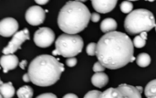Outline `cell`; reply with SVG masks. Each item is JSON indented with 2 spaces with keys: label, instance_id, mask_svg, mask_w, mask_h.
I'll return each mask as SVG.
<instances>
[{
  "label": "cell",
  "instance_id": "18",
  "mask_svg": "<svg viewBox=\"0 0 156 98\" xmlns=\"http://www.w3.org/2000/svg\"><path fill=\"white\" fill-rule=\"evenodd\" d=\"M136 62L140 67L145 68L150 65L151 63V57L147 53H141L136 59Z\"/></svg>",
  "mask_w": 156,
  "mask_h": 98
},
{
  "label": "cell",
  "instance_id": "11",
  "mask_svg": "<svg viewBox=\"0 0 156 98\" xmlns=\"http://www.w3.org/2000/svg\"><path fill=\"white\" fill-rule=\"evenodd\" d=\"M0 63L4 73L6 74L8 71L16 69L19 62H18V58L14 54H4L1 57Z\"/></svg>",
  "mask_w": 156,
  "mask_h": 98
},
{
  "label": "cell",
  "instance_id": "15",
  "mask_svg": "<svg viewBox=\"0 0 156 98\" xmlns=\"http://www.w3.org/2000/svg\"><path fill=\"white\" fill-rule=\"evenodd\" d=\"M117 28V22L113 18H105L101 23V30L104 33L115 31Z\"/></svg>",
  "mask_w": 156,
  "mask_h": 98
},
{
  "label": "cell",
  "instance_id": "9",
  "mask_svg": "<svg viewBox=\"0 0 156 98\" xmlns=\"http://www.w3.org/2000/svg\"><path fill=\"white\" fill-rule=\"evenodd\" d=\"M18 29V23L13 17H5L0 22V35L3 37L14 36Z\"/></svg>",
  "mask_w": 156,
  "mask_h": 98
},
{
  "label": "cell",
  "instance_id": "23",
  "mask_svg": "<svg viewBox=\"0 0 156 98\" xmlns=\"http://www.w3.org/2000/svg\"><path fill=\"white\" fill-rule=\"evenodd\" d=\"M101 95H102V93L101 92H100V91H98V90H93V91H90V92H89V93H87L86 95H85V98H99V97H101Z\"/></svg>",
  "mask_w": 156,
  "mask_h": 98
},
{
  "label": "cell",
  "instance_id": "3",
  "mask_svg": "<svg viewBox=\"0 0 156 98\" xmlns=\"http://www.w3.org/2000/svg\"><path fill=\"white\" fill-rule=\"evenodd\" d=\"M90 18L91 14L84 4L69 1L58 13V25L67 34H78L87 28Z\"/></svg>",
  "mask_w": 156,
  "mask_h": 98
},
{
  "label": "cell",
  "instance_id": "2",
  "mask_svg": "<svg viewBox=\"0 0 156 98\" xmlns=\"http://www.w3.org/2000/svg\"><path fill=\"white\" fill-rule=\"evenodd\" d=\"M64 64L51 55H39L29 64L28 74L35 85L47 87L56 84L64 72Z\"/></svg>",
  "mask_w": 156,
  "mask_h": 98
},
{
  "label": "cell",
  "instance_id": "34",
  "mask_svg": "<svg viewBox=\"0 0 156 98\" xmlns=\"http://www.w3.org/2000/svg\"><path fill=\"white\" fill-rule=\"evenodd\" d=\"M76 1H80V2H85V1H87V0H76Z\"/></svg>",
  "mask_w": 156,
  "mask_h": 98
},
{
  "label": "cell",
  "instance_id": "17",
  "mask_svg": "<svg viewBox=\"0 0 156 98\" xmlns=\"http://www.w3.org/2000/svg\"><path fill=\"white\" fill-rule=\"evenodd\" d=\"M145 96L148 98H156V79L149 82L144 90Z\"/></svg>",
  "mask_w": 156,
  "mask_h": 98
},
{
  "label": "cell",
  "instance_id": "33",
  "mask_svg": "<svg viewBox=\"0 0 156 98\" xmlns=\"http://www.w3.org/2000/svg\"><path fill=\"white\" fill-rule=\"evenodd\" d=\"M136 87L138 88V90H139V91H140L141 93L143 92V87H142V86H136Z\"/></svg>",
  "mask_w": 156,
  "mask_h": 98
},
{
  "label": "cell",
  "instance_id": "37",
  "mask_svg": "<svg viewBox=\"0 0 156 98\" xmlns=\"http://www.w3.org/2000/svg\"><path fill=\"white\" fill-rule=\"evenodd\" d=\"M155 30H156V26H155Z\"/></svg>",
  "mask_w": 156,
  "mask_h": 98
},
{
  "label": "cell",
  "instance_id": "22",
  "mask_svg": "<svg viewBox=\"0 0 156 98\" xmlns=\"http://www.w3.org/2000/svg\"><path fill=\"white\" fill-rule=\"evenodd\" d=\"M86 51H87V54L90 55V56L96 55V52H97V44L94 43V42L90 43L88 45L87 49H86Z\"/></svg>",
  "mask_w": 156,
  "mask_h": 98
},
{
  "label": "cell",
  "instance_id": "27",
  "mask_svg": "<svg viewBox=\"0 0 156 98\" xmlns=\"http://www.w3.org/2000/svg\"><path fill=\"white\" fill-rule=\"evenodd\" d=\"M57 96L54 94L51 93H46V94H42L40 96H38L37 98H56Z\"/></svg>",
  "mask_w": 156,
  "mask_h": 98
},
{
  "label": "cell",
  "instance_id": "36",
  "mask_svg": "<svg viewBox=\"0 0 156 98\" xmlns=\"http://www.w3.org/2000/svg\"><path fill=\"white\" fill-rule=\"evenodd\" d=\"M129 1H137V0H129Z\"/></svg>",
  "mask_w": 156,
  "mask_h": 98
},
{
  "label": "cell",
  "instance_id": "7",
  "mask_svg": "<svg viewBox=\"0 0 156 98\" xmlns=\"http://www.w3.org/2000/svg\"><path fill=\"white\" fill-rule=\"evenodd\" d=\"M29 40V31L27 28H24L23 30L17 31L10 40V42L7 44V46L3 50L4 54H13L17 50L21 48V45L26 41Z\"/></svg>",
  "mask_w": 156,
  "mask_h": 98
},
{
  "label": "cell",
  "instance_id": "24",
  "mask_svg": "<svg viewBox=\"0 0 156 98\" xmlns=\"http://www.w3.org/2000/svg\"><path fill=\"white\" fill-rule=\"evenodd\" d=\"M92 69H93V72L94 73H99V72H104V70L106 69V67L99 61V62H97L94 63Z\"/></svg>",
  "mask_w": 156,
  "mask_h": 98
},
{
  "label": "cell",
  "instance_id": "5",
  "mask_svg": "<svg viewBox=\"0 0 156 98\" xmlns=\"http://www.w3.org/2000/svg\"><path fill=\"white\" fill-rule=\"evenodd\" d=\"M83 40L77 34H62L60 35L56 42V49L52 51L54 56L61 55L65 58L75 57L80 54L83 50Z\"/></svg>",
  "mask_w": 156,
  "mask_h": 98
},
{
  "label": "cell",
  "instance_id": "1",
  "mask_svg": "<svg viewBox=\"0 0 156 98\" xmlns=\"http://www.w3.org/2000/svg\"><path fill=\"white\" fill-rule=\"evenodd\" d=\"M133 47V41L128 35L112 31L105 33L98 41L96 56L106 68L116 70L135 60Z\"/></svg>",
  "mask_w": 156,
  "mask_h": 98
},
{
  "label": "cell",
  "instance_id": "32",
  "mask_svg": "<svg viewBox=\"0 0 156 98\" xmlns=\"http://www.w3.org/2000/svg\"><path fill=\"white\" fill-rule=\"evenodd\" d=\"M140 36H141L143 39L147 40V31H143V32H141V33H140Z\"/></svg>",
  "mask_w": 156,
  "mask_h": 98
},
{
  "label": "cell",
  "instance_id": "14",
  "mask_svg": "<svg viewBox=\"0 0 156 98\" xmlns=\"http://www.w3.org/2000/svg\"><path fill=\"white\" fill-rule=\"evenodd\" d=\"M0 94L1 97L11 98L15 95V88L12 85V83H5L4 84L2 81H0Z\"/></svg>",
  "mask_w": 156,
  "mask_h": 98
},
{
  "label": "cell",
  "instance_id": "13",
  "mask_svg": "<svg viewBox=\"0 0 156 98\" xmlns=\"http://www.w3.org/2000/svg\"><path fill=\"white\" fill-rule=\"evenodd\" d=\"M109 82V77L106 74L103 72H99L95 73L93 76L91 77V83L94 86L98 88H102L104 87Z\"/></svg>",
  "mask_w": 156,
  "mask_h": 98
},
{
  "label": "cell",
  "instance_id": "25",
  "mask_svg": "<svg viewBox=\"0 0 156 98\" xmlns=\"http://www.w3.org/2000/svg\"><path fill=\"white\" fill-rule=\"evenodd\" d=\"M66 64L69 66V67H74L76 64H77V59L75 57H70V58H68L67 62H66Z\"/></svg>",
  "mask_w": 156,
  "mask_h": 98
},
{
  "label": "cell",
  "instance_id": "21",
  "mask_svg": "<svg viewBox=\"0 0 156 98\" xmlns=\"http://www.w3.org/2000/svg\"><path fill=\"white\" fill-rule=\"evenodd\" d=\"M145 44H146V40L143 39L140 35L136 36L133 40V45H134V47H136L138 49L144 48Z\"/></svg>",
  "mask_w": 156,
  "mask_h": 98
},
{
  "label": "cell",
  "instance_id": "20",
  "mask_svg": "<svg viewBox=\"0 0 156 98\" xmlns=\"http://www.w3.org/2000/svg\"><path fill=\"white\" fill-rule=\"evenodd\" d=\"M121 10L122 13H125V14H130L133 9V5L131 1L127 0V1H123L122 4H121V6H120Z\"/></svg>",
  "mask_w": 156,
  "mask_h": 98
},
{
  "label": "cell",
  "instance_id": "4",
  "mask_svg": "<svg viewBox=\"0 0 156 98\" xmlns=\"http://www.w3.org/2000/svg\"><path fill=\"white\" fill-rule=\"evenodd\" d=\"M154 14L147 9H136L132 11L124 20L125 30L132 35L139 34L143 31H149L155 27Z\"/></svg>",
  "mask_w": 156,
  "mask_h": 98
},
{
  "label": "cell",
  "instance_id": "8",
  "mask_svg": "<svg viewBox=\"0 0 156 98\" xmlns=\"http://www.w3.org/2000/svg\"><path fill=\"white\" fill-rule=\"evenodd\" d=\"M46 11L38 6H33L29 7L26 12V20L32 26H38L45 21Z\"/></svg>",
  "mask_w": 156,
  "mask_h": 98
},
{
  "label": "cell",
  "instance_id": "31",
  "mask_svg": "<svg viewBox=\"0 0 156 98\" xmlns=\"http://www.w3.org/2000/svg\"><path fill=\"white\" fill-rule=\"evenodd\" d=\"M64 98H77L78 96H76V95H74V94H67V95H65Z\"/></svg>",
  "mask_w": 156,
  "mask_h": 98
},
{
  "label": "cell",
  "instance_id": "28",
  "mask_svg": "<svg viewBox=\"0 0 156 98\" xmlns=\"http://www.w3.org/2000/svg\"><path fill=\"white\" fill-rule=\"evenodd\" d=\"M23 81H24L25 83H28V82H31L30 76H29V74H25L23 75Z\"/></svg>",
  "mask_w": 156,
  "mask_h": 98
},
{
  "label": "cell",
  "instance_id": "10",
  "mask_svg": "<svg viewBox=\"0 0 156 98\" xmlns=\"http://www.w3.org/2000/svg\"><path fill=\"white\" fill-rule=\"evenodd\" d=\"M118 0H91L93 8L102 14L109 13L114 9Z\"/></svg>",
  "mask_w": 156,
  "mask_h": 98
},
{
  "label": "cell",
  "instance_id": "6",
  "mask_svg": "<svg viewBox=\"0 0 156 98\" xmlns=\"http://www.w3.org/2000/svg\"><path fill=\"white\" fill-rule=\"evenodd\" d=\"M55 40V33L49 28H40L34 34V42L40 48L49 47Z\"/></svg>",
  "mask_w": 156,
  "mask_h": 98
},
{
  "label": "cell",
  "instance_id": "29",
  "mask_svg": "<svg viewBox=\"0 0 156 98\" xmlns=\"http://www.w3.org/2000/svg\"><path fill=\"white\" fill-rule=\"evenodd\" d=\"M27 61L24 60V61H22V62L19 63V66H20V68H21L22 70H24V69L27 67Z\"/></svg>",
  "mask_w": 156,
  "mask_h": 98
},
{
  "label": "cell",
  "instance_id": "16",
  "mask_svg": "<svg viewBox=\"0 0 156 98\" xmlns=\"http://www.w3.org/2000/svg\"><path fill=\"white\" fill-rule=\"evenodd\" d=\"M123 96L119 88H109L101 95V98H122Z\"/></svg>",
  "mask_w": 156,
  "mask_h": 98
},
{
  "label": "cell",
  "instance_id": "12",
  "mask_svg": "<svg viewBox=\"0 0 156 98\" xmlns=\"http://www.w3.org/2000/svg\"><path fill=\"white\" fill-rule=\"evenodd\" d=\"M123 97L126 98H141V92L138 90L137 87L135 86H133V85H126V84H122V85H120L119 87H118Z\"/></svg>",
  "mask_w": 156,
  "mask_h": 98
},
{
  "label": "cell",
  "instance_id": "35",
  "mask_svg": "<svg viewBox=\"0 0 156 98\" xmlns=\"http://www.w3.org/2000/svg\"><path fill=\"white\" fill-rule=\"evenodd\" d=\"M145 1H149V2H154V1H155V0H145Z\"/></svg>",
  "mask_w": 156,
  "mask_h": 98
},
{
  "label": "cell",
  "instance_id": "19",
  "mask_svg": "<svg viewBox=\"0 0 156 98\" xmlns=\"http://www.w3.org/2000/svg\"><path fill=\"white\" fill-rule=\"evenodd\" d=\"M16 96L19 98H31L33 96V90L30 86L24 85L17 90Z\"/></svg>",
  "mask_w": 156,
  "mask_h": 98
},
{
  "label": "cell",
  "instance_id": "26",
  "mask_svg": "<svg viewBox=\"0 0 156 98\" xmlns=\"http://www.w3.org/2000/svg\"><path fill=\"white\" fill-rule=\"evenodd\" d=\"M100 19H101V16H100L98 13H93V14H91V18H90V20H91L92 22H94V23L99 22Z\"/></svg>",
  "mask_w": 156,
  "mask_h": 98
},
{
  "label": "cell",
  "instance_id": "30",
  "mask_svg": "<svg viewBox=\"0 0 156 98\" xmlns=\"http://www.w3.org/2000/svg\"><path fill=\"white\" fill-rule=\"evenodd\" d=\"M48 1L49 0H35V2L38 5H46V4H48Z\"/></svg>",
  "mask_w": 156,
  "mask_h": 98
}]
</instances>
